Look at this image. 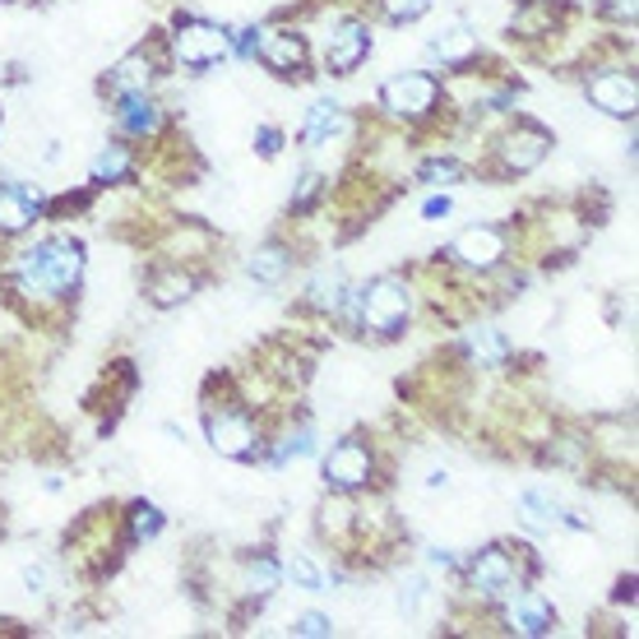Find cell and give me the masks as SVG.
<instances>
[{
    "instance_id": "7a4b0ae2",
    "label": "cell",
    "mask_w": 639,
    "mask_h": 639,
    "mask_svg": "<svg viewBox=\"0 0 639 639\" xmlns=\"http://www.w3.org/2000/svg\"><path fill=\"white\" fill-rule=\"evenodd\" d=\"M343 306H348V320L357 329L394 339V334H404V324L412 316V288L399 274H381V278H371L366 288H348Z\"/></svg>"
},
{
    "instance_id": "8992f818",
    "label": "cell",
    "mask_w": 639,
    "mask_h": 639,
    "mask_svg": "<svg viewBox=\"0 0 639 639\" xmlns=\"http://www.w3.org/2000/svg\"><path fill=\"white\" fill-rule=\"evenodd\" d=\"M440 79L427 75V70H404V75H394L385 79L381 88V107L389 117H399V121H427L436 107H440Z\"/></svg>"
},
{
    "instance_id": "52a82bcc",
    "label": "cell",
    "mask_w": 639,
    "mask_h": 639,
    "mask_svg": "<svg viewBox=\"0 0 639 639\" xmlns=\"http://www.w3.org/2000/svg\"><path fill=\"white\" fill-rule=\"evenodd\" d=\"M440 255H445L450 264H459L464 274H492L505 264V255H510V241H505V228H496V223H473V228L459 232Z\"/></svg>"
},
{
    "instance_id": "5b68a950",
    "label": "cell",
    "mask_w": 639,
    "mask_h": 639,
    "mask_svg": "<svg viewBox=\"0 0 639 639\" xmlns=\"http://www.w3.org/2000/svg\"><path fill=\"white\" fill-rule=\"evenodd\" d=\"M320 477L329 492H343V496H357L376 482V454L362 436H343L339 445H329L324 464H320Z\"/></svg>"
},
{
    "instance_id": "cb8c5ba5",
    "label": "cell",
    "mask_w": 639,
    "mask_h": 639,
    "mask_svg": "<svg viewBox=\"0 0 639 639\" xmlns=\"http://www.w3.org/2000/svg\"><path fill=\"white\" fill-rule=\"evenodd\" d=\"M278 580H283V565H278L269 552L251 557L246 570H241V588H246V598H255V603L269 598V593L278 588Z\"/></svg>"
},
{
    "instance_id": "e0dca14e",
    "label": "cell",
    "mask_w": 639,
    "mask_h": 639,
    "mask_svg": "<svg viewBox=\"0 0 639 639\" xmlns=\"http://www.w3.org/2000/svg\"><path fill=\"white\" fill-rule=\"evenodd\" d=\"M445 70H464V65H473L477 60V33L473 29H464V24H454V29H445L440 37H431V47H427Z\"/></svg>"
},
{
    "instance_id": "f546056e",
    "label": "cell",
    "mask_w": 639,
    "mask_h": 639,
    "mask_svg": "<svg viewBox=\"0 0 639 639\" xmlns=\"http://www.w3.org/2000/svg\"><path fill=\"white\" fill-rule=\"evenodd\" d=\"M381 14L389 19V24H412V19H422L436 0H376Z\"/></svg>"
},
{
    "instance_id": "d4e9b609",
    "label": "cell",
    "mask_w": 639,
    "mask_h": 639,
    "mask_svg": "<svg viewBox=\"0 0 639 639\" xmlns=\"http://www.w3.org/2000/svg\"><path fill=\"white\" fill-rule=\"evenodd\" d=\"M130 172H135V153H130L125 144H107L93 158V181L98 186H121V181H130Z\"/></svg>"
},
{
    "instance_id": "7c38bea8",
    "label": "cell",
    "mask_w": 639,
    "mask_h": 639,
    "mask_svg": "<svg viewBox=\"0 0 639 639\" xmlns=\"http://www.w3.org/2000/svg\"><path fill=\"white\" fill-rule=\"evenodd\" d=\"M255 56L269 65L274 75H301L306 70V60H311V47H306V37L293 33V29H260V47Z\"/></svg>"
},
{
    "instance_id": "d6a6232c",
    "label": "cell",
    "mask_w": 639,
    "mask_h": 639,
    "mask_svg": "<svg viewBox=\"0 0 639 639\" xmlns=\"http://www.w3.org/2000/svg\"><path fill=\"white\" fill-rule=\"evenodd\" d=\"M24 588L37 593V598H42V593H52V565H47V561H33V565L24 570Z\"/></svg>"
},
{
    "instance_id": "277c9868",
    "label": "cell",
    "mask_w": 639,
    "mask_h": 639,
    "mask_svg": "<svg viewBox=\"0 0 639 639\" xmlns=\"http://www.w3.org/2000/svg\"><path fill=\"white\" fill-rule=\"evenodd\" d=\"M167 47L172 60L186 65V70H209V65H223L232 56V33L209 24V19H181Z\"/></svg>"
},
{
    "instance_id": "836d02e7",
    "label": "cell",
    "mask_w": 639,
    "mask_h": 639,
    "mask_svg": "<svg viewBox=\"0 0 639 639\" xmlns=\"http://www.w3.org/2000/svg\"><path fill=\"white\" fill-rule=\"evenodd\" d=\"M255 148H260V158H278V153H283V130L260 125L255 130Z\"/></svg>"
},
{
    "instance_id": "9a60e30c",
    "label": "cell",
    "mask_w": 639,
    "mask_h": 639,
    "mask_svg": "<svg viewBox=\"0 0 639 639\" xmlns=\"http://www.w3.org/2000/svg\"><path fill=\"white\" fill-rule=\"evenodd\" d=\"M42 218V195L33 186H0V236L29 232Z\"/></svg>"
},
{
    "instance_id": "8fae6325",
    "label": "cell",
    "mask_w": 639,
    "mask_h": 639,
    "mask_svg": "<svg viewBox=\"0 0 639 639\" xmlns=\"http://www.w3.org/2000/svg\"><path fill=\"white\" fill-rule=\"evenodd\" d=\"M500 616H505V626H510L515 635H528V639L557 630V607L547 603L538 588H515V593H505V598H500Z\"/></svg>"
},
{
    "instance_id": "30bf717a",
    "label": "cell",
    "mask_w": 639,
    "mask_h": 639,
    "mask_svg": "<svg viewBox=\"0 0 639 639\" xmlns=\"http://www.w3.org/2000/svg\"><path fill=\"white\" fill-rule=\"evenodd\" d=\"M584 93H588V102L598 107V112L621 117V121H635V107H639L635 70H621V65H612V70H593V75L584 79Z\"/></svg>"
},
{
    "instance_id": "74e56055",
    "label": "cell",
    "mask_w": 639,
    "mask_h": 639,
    "mask_svg": "<svg viewBox=\"0 0 639 639\" xmlns=\"http://www.w3.org/2000/svg\"><path fill=\"white\" fill-rule=\"evenodd\" d=\"M427 561H431V565H440V570H450V565H454V557L445 552V547H431V552H427Z\"/></svg>"
},
{
    "instance_id": "6da1fadb",
    "label": "cell",
    "mask_w": 639,
    "mask_h": 639,
    "mask_svg": "<svg viewBox=\"0 0 639 639\" xmlns=\"http://www.w3.org/2000/svg\"><path fill=\"white\" fill-rule=\"evenodd\" d=\"M84 283V246L75 236H42L10 260V293L19 301H70Z\"/></svg>"
},
{
    "instance_id": "e575fe53",
    "label": "cell",
    "mask_w": 639,
    "mask_h": 639,
    "mask_svg": "<svg viewBox=\"0 0 639 639\" xmlns=\"http://www.w3.org/2000/svg\"><path fill=\"white\" fill-rule=\"evenodd\" d=\"M603 14L616 19V24H635V0H607Z\"/></svg>"
},
{
    "instance_id": "4dcf8cb0",
    "label": "cell",
    "mask_w": 639,
    "mask_h": 639,
    "mask_svg": "<svg viewBox=\"0 0 639 639\" xmlns=\"http://www.w3.org/2000/svg\"><path fill=\"white\" fill-rule=\"evenodd\" d=\"M320 190H324V176L320 172H301V181L293 190V213H306L316 200H320Z\"/></svg>"
},
{
    "instance_id": "ba28073f",
    "label": "cell",
    "mask_w": 639,
    "mask_h": 639,
    "mask_svg": "<svg viewBox=\"0 0 639 639\" xmlns=\"http://www.w3.org/2000/svg\"><path fill=\"white\" fill-rule=\"evenodd\" d=\"M547 153H552V130H542L533 121H515V130H505L496 140V167L500 176H528Z\"/></svg>"
},
{
    "instance_id": "d590c367",
    "label": "cell",
    "mask_w": 639,
    "mask_h": 639,
    "mask_svg": "<svg viewBox=\"0 0 639 639\" xmlns=\"http://www.w3.org/2000/svg\"><path fill=\"white\" fill-rule=\"evenodd\" d=\"M422 593H427V580H408V588L399 593V607H404V612H417V603H422Z\"/></svg>"
},
{
    "instance_id": "f1b7e54d",
    "label": "cell",
    "mask_w": 639,
    "mask_h": 639,
    "mask_svg": "<svg viewBox=\"0 0 639 639\" xmlns=\"http://www.w3.org/2000/svg\"><path fill=\"white\" fill-rule=\"evenodd\" d=\"M417 181H427V186H459V181H464V163H459V158H427L422 167H417Z\"/></svg>"
},
{
    "instance_id": "ffe728a7",
    "label": "cell",
    "mask_w": 639,
    "mask_h": 639,
    "mask_svg": "<svg viewBox=\"0 0 639 639\" xmlns=\"http://www.w3.org/2000/svg\"><path fill=\"white\" fill-rule=\"evenodd\" d=\"M343 130V107L334 98H320L311 102V112H306V125H301V144L306 148H324Z\"/></svg>"
},
{
    "instance_id": "3957f363",
    "label": "cell",
    "mask_w": 639,
    "mask_h": 639,
    "mask_svg": "<svg viewBox=\"0 0 639 639\" xmlns=\"http://www.w3.org/2000/svg\"><path fill=\"white\" fill-rule=\"evenodd\" d=\"M205 436H209L213 454L236 459V464L260 459V450H264V431H260V422L241 404H218V408L209 404L205 408Z\"/></svg>"
},
{
    "instance_id": "8d00e7d4",
    "label": "cell",
    "mask_w": 639,
    "mask_h": 639,
    "mask_svg": "<svg viewBox=\"0 0 639 639\" xmlns=\"http://www.w3.org/2000/svg\"><path fill=\"white\" fill-rule=\"evenodd\" d=\"M445 213H450V195H436V200L422 205V218H427V223H440Z\"/></svg>"
},
{
    "instance_id": "d6986e66",
    "label": "cell",
    "mask_w": 639,
    "mask_h": 639,
    "mask_svg": "<svg viewBox=\"0 0 639 639\" xmlns=\"http://www.w3.org/2000/svg\"><path fill=\"white\" fill-rule=\"evenodd\" d=\"M557 5L552 0H524V5L510 14V37H528V42H538V37H557Z\"/></svg>"
},
{
    "instance_id": "1f68e13d",
    "label": "cell",
    "mask_w": 639,
    "mask_h": 639,
    "mask_svg": "<svg viewBox=\"0 0 639 639\" xmlns=\"http://www.w3.org/2000/svg\"><path fill=\"white\" fill-rule=\"evenodd\" d=\"M293 630L306 635V639H320V635H334V621H329V616H320V612H306V616H297Z\"/></svg>"
},
{
    "instance_id": "484cf974",
    "label": "cell",
    "mask_w": 639,
    "mask_h": 639,
    "mask_svg": "<svg viewBox=\"0 0 639 639\" xmlns=\"http://www.w3.org/2000/svg\"><path fill=\"white\" fill-rule=\"evenodd\" d=\"M163 524H167V519H163L158 505H153V500H135V505L125 510V542L140 547V542H148V538H158Z\"/></svg>"
},
{
    "instance_id": "83f0119b",
    "label": "cell",
    "mask_w": 639,
    "mask_h": 639,
    "mask_svg": "<svg viewBox=\"0 0 639 639\" xmlns=\"http://www.w3.org/2000/svg\"><path fill=\"white\" fill-rule=\"evenodd\" d=\"M288 575H293V584L306 588V593H324V588H329V570H320L311 552H297V557L288 561Z\"/></svg>"
},
{
    "instance_id": "44dd1931",
    "label": "cell",
    "mask_w": 639,
    "mask_h": 639,
    "mask_svg": "<svg viewBox=\"0 0 639 639\" xmlns=\"http://www.w3.org/2000/svg\"><path fill=\"white\" fill-rule=\"evenodd\" d=\"M195 288H200V278H195L190 269H158L148 278V301L153 306H181V301H190L195 297Z\"/></svg>"
},
{
    "instance_id": "9c48e42d",
    "label": "cell",
    "mask_w": 639,
    "mask_h": 639,
    "mask_svg": "<svg viewBox=\"0 0 639 639\" xmlns=\"http://www.w3.org/2000/svg\"><path fill=\"white\" fill-rule=\"evenodd\" d=\"M469 588L482 603H500L505 593L519 588V561L496 542L482 547V552H473V561H469Z\"/></svg>"
},
{
    "instance_id": "5bb4252c",
    "label": "cell",
    "mask_w": 639,
    "mask_h": 639,
    "mask_svg": "<svg viewBox=\"0 0 639 639\" xmlns=\"http://www.w3.org/2000/svg\"><path fill=\"white\" fill-rule=\"evenodd\" d=\"M366 56H371V24H362V19H348V24H339L334 33H329L324 65L334 75H352Z\"/></svg>"
},
{
    "instance_id": "603a6c76",
    "label": "cell",
    "mask_w": 639,
    "mask_h": 639,
    "mask_svg": "<svg viewBox=\"0 0 639 639\" xmlns=\"http://www.w3.org/2000/svg\"><path fill=\"white\" fill-rule=\"evenodd\" d=\"M510 339L500 334V329H492V324H477V329H469V357L477 362V366H505L510 362Z\"/></svg>"
},
{
    "instance_id": "4316f807",
    "label": "cell",
    "mask_w": 639,
    "mask_h": 639,
    "mask_svg": "<svg viewBox=\"0 0 639 639\" xmlns=\"http://www.w3.org/2000/svg\"><path fill=\"white\" fill-rule=\"evenodd\" d=\"M343 297H348V283H343V269H329L311 283V306H320V311L339 316L343 311Z\"/></svg>"
},
{
    "instance_id": "7402d4cb",
    "label": "cell",
    "mask_w": 639,
    "mask_h": 639,
    "mask_svg": "<svg viewBox=\"0 0 639 639\" xmlns=\"http://www.w3.org/2000/svg\"><path fill=\"white\" fill-rule=\"evenodd\" d=\"M246 274H251L255 283H264V288H278V283L293 274V251L283 246V241H269V246H260V251L246 260Z\"/></svg>"
},
{
    "instance_id": "2e32d148",
    "label": "cell",
    "mask_w": 639,
    "mask_h": 639,
    "mask_svg": "<svg viewBox=\"0 0 639 639\" xmlns=\"http://www.w3.org/2000/svg\"><path fill=\"white\" fill-rule=\"evenodd\" d=\"M117 125H121L125 140H153L163 130V107H158V98H148V93L117 98Z\"/></svg>"
},
{
    "instance_id": "4fadbf2b",
    "label": "cell",
    "mask_w": 639,
    "mask_h": 639,
    "mask_svg": "<svg viewBox=\"0 0 639 639\" xmlns=\"http://www.w3.org/2000/svg\"><path fill=\"white\" fill-rule=\"evenodd\" d=\"M158 75H163L158 56H153V52H130V56L117 60V70L102 79V88L112 98H130V93H148V88L158 84Z\"/></svg>"
},
{
    "instance_id": "ac0fdd59",
    "label": "cell",
    "mask_w": 639,
    "mask_h": 639,
    "mask_svg": "<svg viewBox=\"0 0 639 639\" xmlns=\"http://www.w3.org/2000/svg\"><path fill=\"white\" fill-rule=\"evenodd\" d=\"M519 510H524V524L528 528H542V533H557V528H584V519L565 515L547 492H524L519 496Z\"/></svg>"
}]
</instances>
